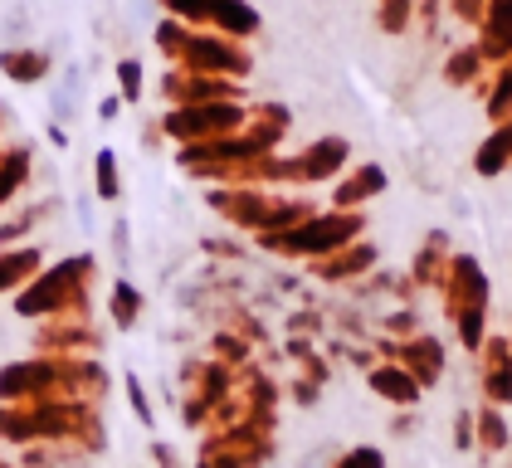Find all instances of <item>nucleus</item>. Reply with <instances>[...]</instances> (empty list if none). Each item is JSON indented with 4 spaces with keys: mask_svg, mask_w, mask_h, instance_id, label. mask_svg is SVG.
<instances>
[]
</instances>
